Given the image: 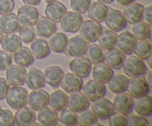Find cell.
Here are the masks:
<instances>
[{"label": "cell", "mask_w": 152, "mask_h": 126, "mask_svg": "<svg viewBox=\"0 0 152 126\" xmlns=\"http://www.w3.org/2000/svg\"><path fill=\"white\" fill-rule=\"evenodd\" d=\"M147 73H148V76H147V82H148V85H149L150 87H152V71L150 70V71H147Z\"/></svg>", "instance_id": "db71d44e"}, {"label": "cell", "mask_w": 152, "mask_h": 126, "mask_svg": "<svg viewBox=\"0 0 152 126\" xmlns=\"http://www.w3.org/2000/svg\"><path fill=\"white\" fill-rule=\"evenodd\" d=\"M134 108L138 115L149 117L152 114V98L148 94L137 98L134 102Z\"/></svg>", "instance_id": "1f68e13d"}, {"label": "cell", "mask_w": 152, "mask_h": 126, "mask_svg": "<svg viewBox=\"0 0 152 126\" xmlns=\"http://www.w3.org/2000/svg\"><path fill=\"white\" fill-rule=\"evenodd\" d=\"M91 108L95 115L99 119H106L115 111L112 102L103 97L94 101Z\"/></svg>", "instance_id": "4fadbf2b"}, {"label": "cell", "mask_w": 152, "mask_h": 126, "mask_svg": "<svg viewBox=\"0 0 152 126\" xmlns=\"http://www.w3.org/2000/svg\"><path fill=\"white\" fill-rule=\"evenodd\" d=\"M78 31L81 36L89 42L93 43L97 41L98 37L102 31V28L99 22L91 19L83 22Z\"/></svg>", "instance_id": "5b68a950"}, {"label": "cell", "mask_w": 152, "mask_h": 126, "mask_svg": "<svg viewBox=\"0 0 152 126\" xmlns=\"http://www.w3.org/2000/svg\"><path fill=\"white\" fill-rule=\"evenodd\" d=\"M18 31H19V38L25 44H30L37 38V33L32 26L24 25L20 27Z\"/></svg>", "instance_id": "b9f144b4"}, {"label": "cell", "mask_w": 152, "mask_h": 126, "mask_svg": "<svg viewBox=\"0 0 152 126\" xmlns=\"http://www.w3.org/2000/svg\"><path fill=\"white\" fill-rule=\"evenodd\" d=\"M151 58H152V55L151 54V55H150V56H148V58H147L146 59H145V60L147 61V62H148V66H149L150 69H151V68H152V65H151Z\"/></svg>", "instance_id": "11a10c76"}, {"label": "cell", "mask_w": 152, "mask_h": 126, "mask_svg": "<svg viewBox=\"0 0 152 126\" xmlns=\"http://www.w3.org/2000/svg\"><path fill=\"white\" fill-rule=\"evenodd\" d=\"M143 19L147 23L151 25L152 24V5L147 6L146 7H144L143 10Z\"/></svg>", "instance_id": "f907efd6"}, {"label": "cell", "mask_w": 152, "mask_h": 126, "mask_svg": "<svg viewBox=\"0 0 152 126\" xmlns=\"http://www.w3.org/2000/svg\"><path fill=\"white\" fill-rule=\"evenodd\" d=\"M126 90L132 97L137 99L148 94L150 87L143 75H141L129 79Z\"/></svg>", "instance_id": "3957f363"}, {"label": "cell", "mask_w": 152, "mask_h": 126, "mask_svg": "<svg viewBox=\"0 0 152 126\" xmlns=\"http://www.w3.org/2000/svg\"><path fill=\"white\" fill-rule=\"evenodd\" d=\"M14 119L15 122L18 126H29L35 122L37 116L32 108L24 106L17 109Z\"/></svg>", "instance_id": "44dd1931"}, {"label": "cell", "mask_w": 152, "mask_h": 126, "mask_svg": "<svg viewBox=\"0 0 152 126\" xmlns=\"http://www.w3.org/2000/svg\"><path fill=\"white\" fill-rule=\"evenodd\" d=\"M108 124L111 126H126L128 117L120 113L114 112L108 117Z\"/></svg>", "instance_id": "ee69618b"}, {"label": "cell", "mask_w": 152, "mask_h": 126, "mask_svg": "<svg viewBox=\"0 0 152 126\" xmlns=\"http://www.w3.org/2000/svg\"><path fill=\"white\" fill-rule=\"evenodd\" d=\"M106 26L114 32H120L127 25L124 14L120 10L108 7V13L105 19Z\"/></svg>", "instance_id": "277c9868"}, {"label": "cell", "mask_w": 152, "mask_h": 126, "mask_svg": "<svg viewBox=\"0 0 152 126\" xmlns=\"http://www.w3.org/2000/svg\"><path fill=\"white\" fill-rule=\"evenodd\" d=\"M49 94L44 90L35 89L28 95V102L29 107L34 111H40L48 105Z\"/></svg>", "instance_id": "ba28073f"}, {"label": "cell", "mask_w": 152, "mask_h": 126, "mask_svg": "<svg viewBox=\"0 0 152 126\" xmlns=\"http://www.w3.org/2000/svg\"><path fill=\"white\" fill-rule=\"evenodd\" d=\"M116 1H117V3L120 4V5L126 6L127 5V4H130V3L135 1V0H116Z\"/></svg>", "instance_id": "f5cc1de1"}, {"label": "cell", "mask_w": 152, "mask_h": 126, "mask_svg": "<svg viewBox=\"0 0 152 126\" xmlns=\"http://www.w3.org/2000/svg\"><path fill=\"white\" fill-rule=\"evenodd\" d=\"M125 59L126 55L117 47L108 49L105 53V62L113 69L118 70L121 68Z\"/></svg>", "instance_id": "603a6c76"}, {"label": "cell", "mask_w": 152, "mask_h": 126, "mask_svg": "<svg viewBox=\"0 0 152 126\" xmlns=\"http://www.w3.org/2000/svg\"><path fill=\"white\" fill-rule=\"evenodd\" d=\"M60 112L59 121L61 124L66 126H74L78 125V114L77 112L70 109H65Z\"/></svg>", "instance_id": "ab89813d"}, {"label": "cell", "mask_w": 152, "mask_h": 126, "mask_svg": "<svg viewBox=\"0 0 152 126\" xmlns=\"http://www.w3.org/2000/svg\"><path fill=\"white\" fill-rule=\"evenodd\" d=\"M68 96L63 90H55L49 95L48 105L56 112H60L68 107Z\"/></svg>", "instance_id": "7402d4cb"}, {"label": "cell", "mask_w": 152, "mask_h": 126, "mask_svg": "<svg viewBox=\"0 0 152 126\" xmlns=\"http://www.w3.org/2000/svg\"><path fill=\"white\" fill-rule=\"evenodd\" d=\"M148 125V120L140 115L134 114L128 117L127 125L129 126H146Z\"/></svg>", "instance_id": "7dc6e473"}, {"label": "cell", "mask_w": 152, "mask_h": 126, "mask_svg": "<svg viewBox=\"0 0 152 126\" xmlns=\"http://www.w3.org/2000/svg\"><path fill=\"white\" fill-rule=\"evenodd\" d=\"M37 119L42 125L53 126L56 125L59 121V116L57 113L51 108H45L39 111Z\"/></svg>", "instance_id": "e575fe53"}, {"label": "cell", "mask_w": 152, "mask_h": 126, "mask_svg": "<svg viewBox=\"0 0 152 126\" xmlns=\"http://www.w3.org/2000/svg\"><path fill=\"white\" fill-rule=\"evenodd\" d=\"M65 74L62 68L57 65H52L45 68L44 73L45 82L53 87L60 85L63 76Z\"/></svg>", "instance_id": "d4e9b609"}, {"label": "cell", "mask_w": 152, "mask_h": 126, "mask_svg": "<svg viewBox=\"0 0 152 126\" xmlns=\"http://www.w3.org/2000/svg\"><path fill=\"white\" fill-rule=\"evenodd\" d=\"M23 3L26 5H31V6H36L38 5L40 3L41 0H22Z\"/></svg>", "instance_id": "816d5d0a"}, {"label": "cell", "mask_w": 152, "mask_h": 126, "mask_svg": "<svg viewBox=\"0 0 152 126\" xmlns=\"http://www.w3.org/2000/svg\"><path fill=\"white\" fill-rule=\"evenodd\" d=\"M6 102L14 110L22 108L28 102V91L23 87L14 85L9 89L6 95Z\"/></svg>", "instance_id": "6da1fadb"}, {"label": "cell", "mask_w": 152, "mask_h": 126, "mask_svg": "<svg viewBox=\"0 0 152 126\" xmlns=\"http://www.w3.org/2000/svg\"><path fill=\"white\" fill-rule=\"evenodd\" d=\"M113 74L114 71L111 67L108 66L106 63H104L103 62L95 64L94 67L92 69V76L94 79L100 82L103 84L108 83V80L112 76Z\"/></svg>", "instance_id": "4316f807"}, {"label": "cell", "mask_w": 152, "mask_h": 126, "mask_svg": "<svg viewBox=\"0 0 152 126\" xmlns=\"http://www.w3.org/2000/svg\"><path fill=\"white\" fill-rule=\"evenodd\" d=\"M25 82L28 87L32 90L42 88L45 85L44 74L39 69L33 67L27 74Z\"/></svg>", "instance_id": "cb8c5ba5"}, {"label": "cell", "mask_w": 152, "mask_h": 126, "mask_svg": "<svg viewBox=\"0 0 152 126\" xmlns=\"http://www.w3.org/2000/svg\"><path fill=\"white\" fill-rule=\"evenodd\" d=\"M12 61L10 52L0 50V71H6L11 65Z\"/></svg>", "instance_id": "bcb514c9"}, {"label": "cell", "mask_w": 152, "mask_h": 126, "mask_svg": "<svg viewBox=\"0 0 152 126\" xmlns=\"http://www.w3.org/2000/svg\"><path fill=\"white\" fill-rule=\"evenodd\" d=\"M86 55L91 63L97 64L105 60V52L102 47L96 44H89L88 48L86 51Z\"/></svg>", "instance_id": "74e56055"}, {"label": "cell", "mask_w": 152, "mask_h": 126, "mask_svg": "<svg viewBox=\"0 0 152 126\" xmlns=\"http://www.w3.org/2000/svg\"><path fill=\"white\" fill-rule=\"evenodd\" d=\"M99 45L105 50L115 47L117 44V34L111 30H105L101 32L97 39Z\"/></svg>", "instance_id": "d590c367"}, {"label": "cell", "mask_w": 152, "mask_h": 126, "mask_svg": "<svg viewBox=\"0 0 152 126\" xmlns=\"http://www.w3.org/2000/svg\"><path fill=\"white\" fill-rule=\"evenodd\" d=\"M143 10L144 6L135 1L125 6L123 9V14L126 22L134 25L137 22L143 20Z\"/></svg>", "instance_id": "2e32d148"}, {"label": "cell", "mask_w": 152, "mask_h": 126, "mask_svg": "<svg viewBox=\"0 0 152 126\" xmlns=\"http://www.w3.org/2000/svg\"><path fill=\"white\" fill-rule=\"evenodd\" d=\"M97 117L92 110L87 108L80 113L78 116V124L82 126H92L97 122Z\"/></svg>", "instance_id": "60d3db41"}, {"label": "cell", "mask_w": 152, "mask_h": 126, "mask_svg": "<svg viewBox=\"0 0 152 126\" xmlns=\"http://www.w3.org/2000/svg\"><path fill=\"white\" fill-rule=\"evenodd\" d=\"M91 4V0H71L70 1L71 8L74 12L80 14L86 13Z\"/></svg>", "instance_id": "7bdbcfd3"}, {"label": "cell", "mask_w": 152, "mask_h": 126, "mask_svg": "<svg viewBox=\"0 0 152 126\" xmlns=\"http://www.w3.org/2000/svg\"><path fill=\"white\" fill-rule=\"evenodd\" d=\"M82 89L86 97L91 102L103 97L106 93L105 84L95 79L89 80L83 86Z\"/></svg>", "instance_id": "30bf717a"}, {"label": "cell", "mask_w": 152, "mask_h": 126, "mask_svg": "<svg viewBox=\"0 0 152 126\" xmlns=\"http://www.w3.org/2000/svg\"><path fill=\"white\" fill-rule=\"evenodd\" d=\"M30 50L34 57L38 59L47 57L50 53V49L49 47L48 43L46 41V39L43 38H36L31 42Z\"/></svg>", "instance_id": "f1b7e54d"}, {"label": "cell", "mask_w": 152, "mask_h": 126, "mask_svg": "<svg viewBox=\"0 0 152 126\" xmlns=\"http://www.w3.org/2000/svg\"><path fill=\"white\" fill-rule=\"evenodd\" d=\"M129 80L126 76L121 74H113L108 82L110 90L115 94L126 91Z\"/></svg>", "instance_id": "d6a6232c"}, {"label": "cell", "mask_w": 152, "mask_h": 126, "mask_svg": "<svg viewBox=\"0 0 152 126\" xmlns=\"http://www.w3.org/2000/svg\"><path fill=\"white\" fill-rule=\"evenodd\" d=\"M27 72L25 68L18 65H11L6 70V79L11 85H23Z\"/></svg>", "instance_id": "e0dca14e"}, {"label": "cell", "mask_w": 152, "mask_h": 126, "mask_svg": "<svg viewBox=\"0 0 152 126\" xmlns=\"http://www.w3.org/2000/svg\"><path fill=\"white\" fill-rule=\"evenodd\" d=\"M137 39L129 31H124L117 36L116 45L124 54L131 55L134 51Z\"/></svg>", "instance_id": "5bb4252c"}, {"label": "cell", "mask_w": 152, "mask_h": 126, "mask_svg": "<svg viewBox=\"0 0 152 126\" xmlns=\"http://www.w3.org/2000/svg\"><path fill=\"white\" fill-rule=\"evenodd\" d=\"M48 45L54 53H64L66 50L68 43V37L63 33H56L49 37Z\"/></svg>", "instance_id": "484cf974"}, {"label": "cell", "mask_w": 152, "mask_h": 126, "mask_svg": "<svg viewBox=\"0 0 152 126\" xmlns=\"http://www.w3.org/2000/svg\"><path fill=\"white\" fill-rule=\"evenodd\" d=\"M122 67L125 74L132 78L144 75L148 71L146 65L138 56H130L125 59Z\"/></svg>", "instance_id": "7a4b0ae2"}, {"label": "cell", "mask_w": 152, "mask_h": 126, "mask_svg": "<svg viewBox=\"0 0 152 126\" xmlns=\"http://www.w3.org/2000/svg\"><path fill=\"white\" fill-rule=\"evenodd\" d=\"M67 11V9L63 4L57 1L48 2L45 10L46 16L56 23L59 22L60 19Z\"/></svg>", "instance_id": "83f0119b"}, {"label": "cell", "mask_w": 152, "mask_h": 126, "mask_svg": "<svg viewBox=\"0 0 152 126\" xmlns=\"http://www.w3.org/2000/svg\"><path fill=\"white\" fill-rule=\"evenodd\" d=\"M9 89H10V83L5 79L0 77V100L6 97Z\"/></svg>", "instance_id": "681fc988"}, {"label": "cell", "mask_w": 152, "mask_h": 126, "mask_svg": "<svg viewBox=\"0 0 152 126\" xmlns=\"http://www.w3.org/2000/svg\"><path fill=\"white\" fill-rule=\"evenodd\" d=\"M112 104L114 111L124 115H129L133 111V97L129 93H125V91L117 93Z\"/></svg>", "instance_id": "8992f818"}, {"label": "cell", "mask_w": 152, "mask_h": 126, "mask_svg": "<svg viewBox=\"0 0 152 126\" xmlns=\"http://www.w3.org/2000/svg\"><path fill=\"white\" fill-rule=\"evenodd\" d=\"M60 85L65 93H74L80 91L83 88V82L81 77L73 73L64 74Z\"/></svg>", "instance_id": "9a60e30c"}, {"label": "cell", "mask_w": 152, "mask_h": 126, "mask_svg": "<svg viewBox=\"0 0 152 126\" xmlns=\"http://www.w3.org/2000/svg\"><path fill=\"white\" fill-rule=\"evenodd\" d=\"M134 53L142 60H145L151 54V43L148 40H139L134 49Z\"/></svg>", "instance_id": "f35d334b"}, {"label": "cell", "mask_w": 152, "mask_h": 126, "mask_svg": "<svg viewBox=\"0 0 152 126\" xmlns=\"http://www.w3.org/2000/svg\"><path fill=\"white\" fill-rule=\"evenodd\" d=\"M1 44L4 50L10 53H14L22 46V40L19 36L14 33L8 34L3 36Z\"/></svg>", "instance_id": "8d00e7d4"}, {"label": "cell", "mask_w": 152, "mask_h": 126, "mask_svg": "<svg viewBox=\"0 0 152 126\" xmlns=\"http://www.w3.org/2000/svg\"><path fill=\"white\" fill-rule=\"evenodd\" d=\"M15 125L14 116L7 109L0 110V126H13Z\"/></svg>", "instance_id": "f6af8a7d"}, {"label": "cell", "mask_w": 152, "mask_h": 126, "mask_svg": "<svg viewBox=\"0 0 152 126\" xmlns=\"http://www.w3.org/2000/svg\"><path fill=\"white\" fill-rule=\"evenodd\" d=\"M89 44V42L80 35L74 36L68 39L67 46L68 53L73 57L84 56L88 48Z\"/></svg>", "instance_id": "9c48e42d"}, {"label": "cell", "mask_w": 152, "mask_h": 126, "mask_svg": "<svg viewBox=\"0 0 152 126\" xmlns=\"http://www.w3.org/2000/svg\"><path fill=\"white\" fill-rule=\"evenodd\" d=\"M132 33L137 39H148V41H151V25L146 22L140 21L134 24Z\"/></svg>", "instance_id": "836d02e7"}, {"label": "cell", "mask_w": 152, "mask_h": 126, "mask_svg": "<svg viewBox=\"0 0 152 126\" xmlns=\"http://www.w3.org/2000/svg\"><path fill=\"white\" fill-rule=\"evenodd\" d=\"M14 7L13 0H0V16L11 13Z\"/></svg>", "instance_id": "c3c4849f"}, {"label": "cell", "mask_w": 152, "mask_h": 126, "mask_svg": "<svg viewBox=\"0 0 152 126\" xmlns=\"http://www.w3.org/2000/svg\"><path fill=\"white\" fill-rule=\"evenodd\" d=\"M3 36H4V35H3L2 31H1V30H0V44H1V40H2V39H3Z\"/></svg>", "instance_id": "6f0895ef"}, {"label": "cell", "mask_w": 152, "mask_h": 126, "mask_svg": "<svg viewBox=\"0 0 152 126\" xmlns=\"http://www.w3.org/2000/svg\"><path fill=\"white\" fill-rule=\"evenodd\" d=\"M90 106V100L83 93L78 91L71 93L68 98V107L70 110L77 113L85 111Z\"/></svg>", "instance_id": "d6986e66"}, {"label": "cell", "mask_w": 152, "mask_h": 126, "mask_svg": "<svg viewBox=\"0 0 152 126\" xmlns=\"http://www.w3.org/2000/svg\"><path fill=\"white\" fill-rule=\"evenodd\" d=\"M97 1L101 3H103V4H110V3L112 2L114 0H97Z\"/></svg>", "instance_id": "9f6ffc18"}, {"label": "cell", "mask_w": 152, "mask_h": 126, "mask_svg": "<svg viewBox=\"0 0 152 126\" xmlns=\"http://www.w3.org/2000/svg\"><path fill=\"white\" fill-rule=\"evenodd\" d=\"M13 59L16 65L23 68H27L32 65L34 61V56L28 47L21 46L14 52Z\"/></svg>", "instance_id": "4dcf8cb0"}, {"label": "cell", "mask_w": 152, "mask_h": 126, "mask_svg": "<svg viewBox=\"0 0 152 126\" xmlns=\"http://www.w3.org/2000/svg\"><path fill=\"white\" fill-rule=\"evenodd\" d=\"M83 22V19L81 14L74 11H66L59 21L62 29L69 33L77 32Z\"/></svg>", "instance_id": "52a82bcc"}, {"label": "cell", "mask_w": 152, "mask_h": 126, "mask_svg": "<svg viewBox=\"0 0 152 126\" xmlns=\"http://www.w3.org/2000/svg\"><path fill=\"white\" fill-rule=\"evenodd\" d=\"M20 23L26 26H34L39 18V11L34 6L24 5L19 7L17 13Z\"/></svg>", "instance_id": "ac0fdd59"}, {"label": "cell", "mask_w": 152, "mask_h": 126, "mask_svg": "<svg viewBox=\"0 0 152 126\" xmlns=\"http://www.w3.org/2000/svg\"><path fill=\"white\" fill-rule=\"evenodd\" d=\"M69 68L73 74L81 78H86L88 76L91 71V63L87 57L77 56L71 61Z\"/></svg>", "instance_id": "7c38bea8"}, {"label": "cell", "mask_w": 152, "mask_h": 126, "mask_svg": "<svg viewBox=\"0 0 152 126\" xmlns=\"http://www.w3.org/2000/svg\"><path fill=\"white\" fill-rule=\"evenodd\" d=\"M21 27L17 15L13 13L3 15L0 17V30L6 34L16 33Z\"/></svg>", "instance_id": "ffe728a7"}, {"label": "cell", "mask_w": 152, "mask_h": 126, "mask_svg": "<svg viewBox=\"0 0 152 126\" xmlns=\"http://www.w3.org/2000/svg\"><path fill=\"white\" fill-rule=\"evenodd\" d=\"M45 1H46V2H51V1H57V0H45Z\"/></svg>", "instance_id": "680465c9"}, {"label": "cell", "mask_w": 152, "mask_h": 126, "mask_svg": "<svg viewBox=\"0 0 152 126\" xmlns=\"http://www.w3.org/2000/svg\"><path fill=\"white\" fill-rule=\"evenodd\" d=\"M0 110H1V106H0Z\"/></svg>", "instance_id": "91938a15"}, {"label": "cell", "mask_w": 152, "mask_h": 126, "mask_svg": "<svg viewBox=\"0 0 152 126\" xmlns=\"http://www.w3.org/2000/svg\"><path fill=\"white\" fill-rule=\"evenodd\" d=\"M88 17L99 23L104 22L108 13V7L99 1H95L90 4L88 9Z\"/></svg>", "instance_id": "f546056e"}, {"label": "cell", "mask_w": 152, "mask_h": 126, "mask_svg": "<svg viewBox=\"0 0 152 126\" xmlns=\"http://www.w3.org/2000/svg\"><path fill=\"white\" fill-rule=\"evenodd\" d=\"M34 25L37 35L40 38H49L56 31V23L47 16H39Z\"/></svg>", "instance_id": "8fae6325"}]
</instances>
